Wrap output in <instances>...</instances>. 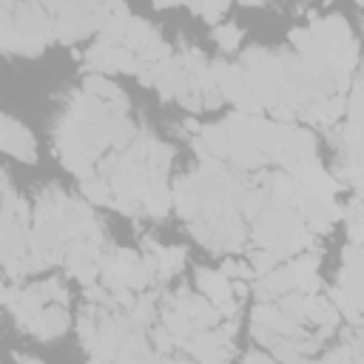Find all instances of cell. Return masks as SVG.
<instances>
[{"mask_svg":"<svg viewBox=\"0 0 364 364\" xmlns=\"http://www.w3.org/2000/svg\"><path fill=\"white\" fill-rule=\"evenodd\" d=\"M242 28L236 23H219L213 26V43L222 48V51H236L242 46Z\"/></svg>","mask_w":364,"mask_h":364,"instance_id":"obj_7","label":"cell"},{"mask_svg":"<svg viewBox=\"0 0 364 364\" xmlns=\"http://www.w3.org/2000/svg\"><path fill=\"white\" fill-rule=\"evenodd\" d=\"M0 151L11 154L20 162H37V142L28 128H23L17 119L0 114Z\"/></svg>","mask_w":364,"mask_h":364,"instance_id":"obj_1","label":"cell"},{"mask_svg":"<svg viewBox=\"0 0 364 364\" xmlns=\"http://www.w3.org/2000/svg\"><path fill=\"white\" fill-rule=\"evenodd\" d=\"M26 333L48 341V338H60L65 330H68V307H60V304H46L43 310H37L28 324L23 327Z\"/></svg>","mask_w":364,"mask_h":364,"instance_id":"obj_2","label":"cell"},{"mask_svg":"<svg viewBox=\"0 0 364 364\" xmlns=\"http://www.w3.org/2000/svg\"><path fill=\"white\" fill-rule=\"evenodd\" d=\"M171 210V188L168 185H148L142 193V213L162 219Z\"/></svg>","mask_w":364,"mask_h":364,"instance_id":"obj_5","label":"cell"},{"mask_svg":"<svg viewBox=\"0 0 364 364\" xmlns=\"http://www.w3.org/2000/svg\"><path fill=\"white\" fill-rule=\"evenodd\" d=\"M196 17H202L205 23H222V14H228V3H199V6H188Z\"/></svg>","mask_w":364,"mask_h":364,"instance_id":"obj_9","label":"cell"},{"mask_svg":"<svg viewBox=\"0 0 364 364\" xmlns=\"http://www.w3.org/2000/svg\"><path fill=\"white\" fill-rule=\"evenodd\" d=\"M80 193H82L91 205H102V208H111V205H114V191H111V185H108L105 179H100V176L82 179Z\"/></svg>","mask_w":364,"mask_h":364,"instance_id":"obj_6","label":"cell"},{"mask_svg":"<svg viewBox=\"0 0 364 364\" xmlns=\"http://www.w3.org/2000/svg\"><path fill=\"white\" fill-rule=\"evenodd\" d=\"M242 361H245V364H279L273 355H267V353H262V350H250V353H245Z\"/></svg>","mask_w":364,"mask_h":364,"instance_id":"obj_13","label":"cell"},{"mask_svg":"<svg viewBox=\"0 0 364 364\" xmlns=\"http://www.w3.org/2000/svg\"><path fill=\"white\" fill-rule=\"evenodd\" d=\"M154 347H156L159 355H171V350L176 347V338L159 324V327H154Z\"/></svg>","mask_w":364,"mask_h":364,"instance_id":"obj_11","label":"cell"},{"mask_svg":"<svg viewBox=\"0 0 364 364\" xmlns=\"http://www.w3.org/2000/svg\"><path fill=\"white\" fill-rule=\"evenodd\" d=\"M228 282H250L253 279V270H250V264L247 262H236V259H225L222 262V270H219Z\"/></svg>","mask_w":364,"mask_h":364,"instance_id":"obj_8","label":"cell"},{"mask_svg":"<svg viewBox=\"0 0 364 364\" xmlns=\"http://www.w3.org/2000/svg\"><path fill=\"white\" fill-rule=\"evenodd\" d=\"M341 270L361 273V250H358V245H347L344 247V253H341Z\"/></svg>","mask_w":364,"mask_h":364,"instance_id":"obj_12","label":"cell"},{"mask_svg":"<svg viewBox=\"0 0 364 364\" xmlns=\"http://www.w3.org/2000/svg\"><path fill=\"white\" fill-rule=\"evenodd\" d=\"M250 338H253L256 344L267 347V350H273V347L282 341V336H279V333H273L270 327H264V324H256V321H250Z\"/></svg>","mask_w":364,"mask_h":364,"instance_id":"obj_10","label":"cell"},{"mask_svg":"<svg viewBox=\"0 0 364 364\" xmlns=\"http://www.w3.org/2000/svg\"><path fill=\"white\" fill-rule=\"evenodd\" d=\"M228 159H230V162H233L239 171H259L262 165H267V162H270V159H267L262 151H256L253 145L239 142V139H230Z\"/></svg>","mask_w":364,"mask_h":364,"instance_id":"obj_4","label":"cell"},{"mask_svg":"<svg viewBox=\"0 0 364 364\" xmlns=\"http://www.w3.org/2000/svg\"><path fill=\"white\" fill-rule=\"evenodd\" d=\"M14 364H43V361L34 358V355H20V353H14Z\"/></svg>","mask_w":364,"mask_h":364,"instance_id":"obj_14","label":"cell"},{"mask_svg":"<svg viewBox=\"0 0 364 364\" xmlns=\"http://www.w3.org/2000/svg\"><path fill=\"white\" fill-rule=\"evenodd\" d=\"M82 91L91 94V97L100 100V102H108V105L117 108V111H125V108H128V97L122 94V88H119L114 80L102 77V74H91V77H85Z\"/></svg>","mask_w":364,"mask_h":364,"instance_id":"obj_3","label":"cell"}]
</instances>
